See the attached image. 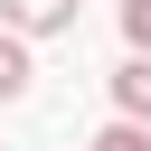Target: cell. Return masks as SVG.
Wrapping results in <instances>:
<instances>
[{"mask_svg": "<svg viewBox=\"0 0 151 151\" xmlns=\"http://www.w3.org/2000/svg\"><path fill=\"white\" fill-rule=\"evenodd\" d=\"M0 28H19V38H57V28H76V0H0Z\"/></svg>", "mask_w": 151, "mask_h": 151, "instance_id": "1", "label": "cell"}, {"mask_svg": "<svg viewBox=\"0 0 151 151\" xmlns=\"http://www.w3.org/2000/svg\"><path fill=\"white\" fill-rule=\"evenodd\" d=\"M113 113L123 123H151V57H123L113 66Z\"/></svg>", "mask_w": 151, "mask_h": 151, "instance_id": "2", "label": "cell"}, {"mask_svg": "<svg viewBox=\"0 0 151 151\" xmlns=\"http://www.w3.org/2000/svg\"><path fill=\"white\" fill-rule=\"evenodd\" d=\"M28 76H38V66H28V38H19V28H0V104H19V94H28Z\"/></svg>", "mask_w": 151, "mask_h": 151, "instance_id": "3", "label": "cell"}, {"mask_svg": "<svg viewBox=\"0 0 151 151\" xmlns=\"http://www.w3.org/2000/svg\"><path fill=\"white\" fill-rule=\"evenodd\" d=\"M85 151H151V123H104Z\"/></svg>", "mask_w": 151, "mask_h": 151, "instance_id": "4", "label": "cell"}, {"mask_svg": "<svg viewBox=\"0 0 151 151\" xmlns=\"http://www.w3.org/2000/svg\"><path fill=\"white\" fill-rule=\"evenodd\" d=\"M123 38H132V57H151V0H123Z\"/></svg>", "mask_w": 151, "mask_h": 151, "instance_id": "5", "label": "cell"}]
</instances>
